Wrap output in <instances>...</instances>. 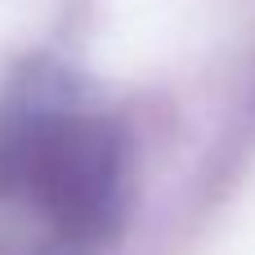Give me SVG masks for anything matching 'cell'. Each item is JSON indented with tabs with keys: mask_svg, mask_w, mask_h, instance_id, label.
<instances>
[{
	"mask_svg": "<svg viewBox=\"0 0 255 255\" xmlns=\"http://www.w3.org/2000/svg\"><path fill=\"white\" fill-rule=\"evenodd\" d=\"M130 206V143L72 76L36 63L0 99V255H90Z\"/></svg>",
	"mask_w": 255,
	"mask_h": 255,
	"instance_id": "obj_1",
	"label": "cell"
}]
</instances>
